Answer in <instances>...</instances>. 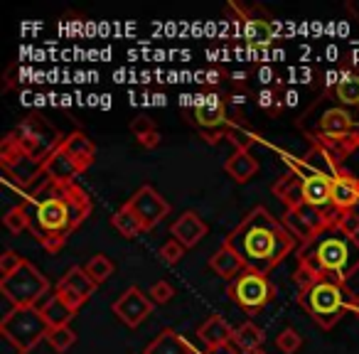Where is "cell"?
I'll use <instances>...</instances> for the list:
<instances>
[{
	"mask_svg": "<svg viewBox=\"0 0 359 354\" xmlns=\"http://www.w3.org/2000/svg\"><path fill=\"white\" fill-rule=\"evenodd\" d=\"M344 11L352 13L354 18H359V0H347V3H344Z\"/></svg>",
	"mask_w": 359,
	"mask_h": 354,
	"instance_id": "ab89813d",
	"label": "cell"
},
{
	"mask_svg": "<svg viewBox=\"0 0 359 354\" xmlns=\"http://www.w3.org/2000/svg\"><path fill=\"white\" fill-rule=\"evenodd\" d=\"M47 293H50V280L30 261H25L15 273L0 278V295L11 300L15 308H37V303Z\"/></svg>",
	"mask_w": 359,
	"mask_h": 354,
	"instance_id": "52a82bcc",
	"label": "cell"
},
{
	"mask_svg": "<svg viewBox=\"0 0 359 354\" xmlns=\"http://www.w3.org/2000/svg\"><path fill=\"white\" fill-rule=\"evenodd\" d=\"M357 185H359V180H357Z\"/></svg>",
	"mask_w": 359,
	"mask_h": 354,
	"instance_id": "7bdbcfd3",
	"label": "cell"
},
{
	"mask_svg": "<svg viewBox=\"0 0 359 354\" xmlns=\"http://www.w3.org/2000/svg\"><path fill=\"white\" fill-rule=\"evenodd\" d=\"M210 268L215 271L219 278L224 280H234L236 275L241 273V271L246 268L244 261H241V256L236 254L234 249H229L226 244H222L219 249L215 251V254L210 256Z\"/></svg>",
	"mask_w": 359,
	"mask_h": 354,
	"instance_id": "603a6c76",
	"label": "cell"
},
{
	"mask_svg": "<svg viewBox=\"0 0 359 354\" xmlns=\"http://www.w3.org/2000/svg\"><path fill=\"white\" fill-rule=\"evenodd\" d=\"M84 271L89 273V278L94 280L96 285H101V283H106L111 275H114V261H111L106 254H96V256H91V259L86 261Z\"/></svg>",
	"mask_w": 359,
	"mask_h": 354,
	"instance_id": "83f0119b",
	"label": "cell"
},
{
	"mask_svg": "<svg viewBox=\"0 0 359 354\" xmlns=\"http://www.w3.org/2000/svg\"><path fill=\"white\" fill-rule=\"evenodd\" d=\"M264 342H266L264 329H261L256 322H251V320H246L244 325H239V327L234 329V337H231V347H234L239 354L259 352V349L264 347Z\"/></svg>",
	"mask_w": 359,
	"mask_h": 354,
	"instance_id": "cb8c5ba5",
	"label": "cell"
},
{
	"mask_svg": "<svg viewBox=\"0 0 359 354\" xmlns=\"http://www.w3.org/2000/svg\"><path fill=\"white\" fill-rule=\"evenodd\" d=\"M126 205L135 212V217L140 219V224H143L145 231H150L153 226H158L160 222L170 215L168 200H165V197L150 185L138 187V192H133V197H128Z\"/></svg>",
	"mask_w": 359,
	"mask_h": 354,
	"instance_id": "8fae6325",
	"label": "cell"
},
{
	"mask_svg": "<svg viewBox=\"0 0 359 354\" xmlns=\"http://www.w3.org/2000/svg\"><path fill=\"white\" fill-rule=\"evenodd\" d=\"M303 177V200L323 212H337L332 207V177L315 172H298Z\"/></svg>",
	"mask_w": 359,
	"mask_h": 354,
	"instance_id": "9a60e30c",
	"label": "cell"
},
{
	"mask_svg": "<svg viewBox=\"0 0 359 354\" xmlns=\"http://www.w3.org/2000/svg\"><path fill=\"white\" fill-rule=\"evenodd\" d=\"M273 195L278 197L285 205V210H295V207L303 205V177L298 172H288L283 175L278 182H273Z\"/></svg>",
	"mask_w": 359,
	"mask_h": 354,
	"instance_id": "d4e9b609",
	"label": "cell"
},
{
	"mask_svg": "<svg viewBox=\"0 0 359 354\" xmlns=\"http://www.w3.org/2000/svg\"><path fill=\"white\" fill-rule=\"evenodd\" d=\"M143 354H197V352L182 334L165 327L153 342H148V347L143 349Z\"/></svg>",
	"mask_w": 359,
	"mask_h": 354,
	"instance_id": "7402d4cb",
	"label": "cell"
},
{
	"mask_svg": "<svg viewBox=\"0 0 359 354\" xmlns=\"http://www.w3.org/2000/svg\"><path fill=\"white\" fill-rule=\"evenodd\" d=\"M42 175H45L47 180L55 182V185H76V177L81 175V170H79V165L67 155V150L60 145V148L42 163Z\"/></svg>",
	"mask_w": 359,
	"mask_h": 354,
	"instance_id": "2e32d148",
	"label": "cell"
},
{
	"mask_svg": "<svg viewBox=\"0 0 359 354\" xmlns=\"http://www.w3.org/2000/svg\"><path fill=\"white\" fill-rule=\"evenodd\" d=\"M254 354H269V352H264V349H259V352H254Z\"/></svg>",
	"mask_w": 359,
	"mask_h": 354,
	"instance_id": "b9f144b4",
	"label": "cell"
},
{
	"mask_svg": "<svg viewBox=\"0 0 359 354\" xmlns=\"http://www.w3.org/2000/svg\"><path fill=\"white\" fill-rule=\"evenodd\" d=\"M96 288H99V285L89 278V273L84 271V266H72V268L67 271L60 280H57L55 293H60L62 298L72 305V308L79 310L81 305L89 303V298L96 293Z\"/></svg>",
	"mask_w": 359,
	"mask_h": 354,
	"instance_id": "4fadbf2b",
	"label": "cell"
},
{
	"mask_svg": "<svg viewBox=\"0 0 359 354\" xmlns=\"http://www.w3.org/2000/svg\"><path fill=\"white\" fill-rule=\"evenodd\" d=\"M40 313H42V318H45L47 327L55 329V327H67V325L76 318V313H79V310L72 308V305L67 303L60 293H55L40 305Z\"/></svg>",
	"mask_w": 359,
	"mask_h": 354,
	"instance_id": "44dd1931",
	"label": "cell"
},
{
	"mask_svg": "<svg viewBox=\"0 0 359 354\" xmlns=\"http://www.w3.org/2000/svg\"><path fill=\"white\" fill-rule=\"evenodd\" d=\"M170 236L175 241L185 246V249H195L202 239L207 236V224L197 212H182L177 219L170 224Z\"/></svg>",
	"mask_w": 359,
	"mask_h": 354,
	"instance_id": "5bb4252c",
	"label": "cell"
},
{
	"mask_svg": "<svg viewBox=\"0 0 359 354\" xmlns=\"http://www.w3.org/2000/svg\"><path fill=\"white\" fill-rule=\"evenodd\" d=\"M153 308H155V303L150 300V295H145L138 285L126 288L123 293L118 295V300L111 305L114 315L126 327H138V325H143L145 320H148V315L153 313Z\"/></svg>",
	"mask_w": 359,
	"mask_h": 354,
	"instance_id": "7c38bea8",
	"label": "cell"
},
{
	"mask_svg": "<svg viewBox=\"0 0 359 354\" xmlns=\"http://www.w3.org/2000/svg\"><path fill=\"white\" fill-rule=\"evenodd\" d=\"M295 256H298V264L310 266L320 278L327 275L339 283H347L359 271V239L342 234L332 226L300 244Z\"/></svg>",
	"mask_w": 359,
	"mask_h": 354,
	"instance_id": "3957f363",
	"label": "cell"
},
{
	"mask_svg": "<svg viewBox=\"0 0 359 354\" xmlns=\"http://www.w3.org/2000/svg\"><path fill=\"white\" fill-rule=\"evenodd\" d=\"M47 327L45 318H42L40 308H15L11 315L0 318V334L18 347L20 354H30L42 339H47Z\"/></svg>",
	"mask_w": 359,
	"mask_h": 354,
	"instance_id": "8992f818",
	"label": "cell"
},
{
	"mask_svg": "<svg viewBox=\"0 0 359 354\" xmlns=\"http://www.w3.org/2000/svg\"><path fill=\"white\" fill-rule=\"evenodd\" d=\"M197 337L205 342L207 349L229 347L231 337H234V327H231L222 315H210V318L197 327Z\"/></svg>",
	"mask_w": 359,
	"mask_h": 354,
	"instance_id": "e0dca14e",
	"label": "cell"
},
{
	"mask_svg": "<svg viewBox=\"0 0 359 354\" xmlns=\"http://www.w3.org/2000/svg\"><path fill=\"white\" fill-rule=\"evenodd\" d=\"M148 295H150V300H153L155 305H165V303H170V300H172L175 288L168 283V280H158V283L150 285Z\"/></svg>",
	"mask_w": 359,
	"mask_h": 354,
	"instance_id": "d590c367",
	"label": "cell"
},
{
	"mask_svg": "<svg viewBox=\"0 0 359 354\" xmlns=\"http://www.w3.org/2000/svg\"><path fill=\"white\" fill-rule=\"evenodd\" d=\"M352 313L359 318V295H357V300H354V308H352Z\"/></svg>",
	"mask_w": 359,
	"mask_h": 354,
	"instance_id": "60d3db41",
	"label": "cell"
},
{
	"mask_svg": "<svg viewBox=\"0 0 359 354\" xmlns=\"http://www.w3.org/2000/svg\"><path fill=\"white\" fill-rule=\"evenodd\" d=\"M62 148H65L67 155H69V158L79 165L81 172H84V170H89L91 163H94L96 145L91 143V138H86V133H81V130H74V133L65 135V140H62Z\"/></svg>",
	"mask_w": 359,
	"mask_h": 354,
	"instance_id": "ffe728a7",
	"label": "cell"
},
{
	"mask_svg": "<svg viewBox=\"0 0 359 354\" xmlns=\"http://www.w3.org/2000/svg\"><path fill=\"white\" fill-rule=\"evenodd\" d=\"M359 177H354L352 172L344 170L342 175H337L332 180V207L337 212L357 210L359 205Z\"/></svg>",
	"mask_w": 359,
	"mask_h": 354,
	"instance_id": "d6986e66",
	"label": "cell"
},
{
	"mask_svg": "<svg viewBox=\"0 0 359 354\" xmlns=\"http://www.w3.org/2000/svg\"><path fill=\"white\" fill-rule=\"evenodd\" d=\"M229 11H236V15L244 20V35L249 40V45L254 47H269L276 40V27H273V18L269 15L264 6H246V3H231Z\"/></svg>",
	"mask_w": 359,
	"mask_h": 354,
	"instance_id": "30bf717a",
	"label": "cell"
},
{
	"mask_svg": "<svg viewBox=\"0 0 359 354\" xmlns=\"http://www.w3.org/2000/svg\"><path fill=\"white\" fill-rule=\"evenodd\" d=\"M22 264H25V259H22L20 254H15L13 249H6V251H3V256H0V278H6V275L15 273Z\"/></svg>",
	"mask_w": 359,
	"mask_h": 354,
	"instance_id": "e575fe53",
	"label": "cell"
},
{
	"mask_svg": "<svg viewBox=\"0 0 359 354\" xmlns=\"http://www.w3.org/2000/svg\"><path fill=\"white\" fill-rule=\"evenodd\" d=\"M226 295H229L231 303L239 305L244 313L256 315L276 298V285L271 283V278L266 273L244 268L234 280H229Z\"/></svg>",
	"mask_w": 359,
	"mask_h": 354,
	"instance_id": "ba28073f",
	"label": "cell"
},
{
	"mask_svg": "<svg viewBox=\"0 0 359 354\" xmlns=\"http://www.w3.org/2000/svg\"><path fill=\"white\" fill-rule=\"evenodd\" d=\"M354 300H357V295L347 288V283H339L327 275L320 278L313 288L298 293L300 308L323 329H332L354 308Z\"/></svg>",
	"mask_w": 359,
	"mask_h": 354,
	"instance_id": "277c9868",
	"label": "cell"
},
{
	"mask_svg": "<svg viewBox=\"0 0 359 354\" xmlns=\"http://www.w3.org/2000/svg\"><path fill=\"white\" fill-rule=\"evenodd\" d=\"M332 94L342 106H354V109H359V74L357 72H342L339 79L334 81Z\"/></svg>",
	"mask_w": 359,
	"mask_h": 354,
	"instance_id": "484cf974",
	"label": "cell"
},
{
	"mask_svg": "<svg viewBox=\"0 0 359 354\" xmlns=\"http://www.w3.org/2000/svg\"><path fill=\"white\" fill-rule=\"evenodd\" d=\"M160 130H153V133H148V135H143V138H138V145L140 148H145V150H153V148H158L160 145Z\"/></svg>",
	"mask_w": 359,
	"mask_h": 354,
	"instance_id": "74e56055",
	"label": "cell"
},
{
	"mask_svg": "<svg viewBox=\"0 0 359 354\" xmlns=\"http://www.w3.org/2000/svg\"><path fill=\"white\" fill-rule=\"evenodd\" d=\"M111 226L118 229V234L126 236V239H135V236L145 231L143 224H140V219L135 217V212L130 210L128 205H123L114 217H111Z\"/></svg>",
	"mask_w": 359,
	"mask_h": 354,
	"instance_id": "4316f807",
	"label": "cell"
},
{
	"mask_svg": "<svg viewBox=\"0 0 359 354\" xmlns=\"http://www.w3.org/2000/svg\"><path fill=\"white\" fill-rule=\"evenodd\" d=\"M30 234L50 254H60L91 215V197L76 185H55L42 175L25 197Z\"/></svg>",
	"mask_w": 359,
	"mask_h": 354,
	"instance_id": "6da1fadb",
	"label": "cell"
},
{
	"mask_svg": "<svg viewBox=\"0 0 359 354\" xmlns=\"http://www.w3.org/2000/svg\"><path fill=\"white\" fill-rule=\"evenodd\" d=\"M8 135L20 145L22 153L30 155L37 163H45V160L60 148L62 140H65V135H62L45 116H37V114L22 118Z\"/></svg>",
	"mask_w": 359,
	"mask_h": 354,
	"instance_id": "5b68a950",
	"label": "cell"
},
{
	"mask_svg": "<svg viewBox=\"0 0 359 354\" xmlns=\"http://www.w3.org/2000/svg\"><path fill=\"white\" fill-rule=\"evenodd\" d=\"M224 244L241 256L246 268L266 275L295 249V239L283 222H278L261 205L254 207L244 222L229 231V236H224Z\"/></svg>",
	"mask_w": 359,
	"mask_h": 354,
	"instance_id": "7a4b0ae2",
	"label": "cell"
},
{
	"mask_svg": "<svg viewBox=\"0 0 359 354\" xmlns=\"http://www.w3.org/2000/svg\"><path fill=\"white\" fill-rule=\"evenodd\" d=\"M185 246L180 244V241H175V239H168L163 246H160V259L165 261L168 266H177L180 264V259L185 256Z\"/></svg>",
	"mask_w": 359,
	"mask_h": 354,
	"instance_id": "836d02e7",
	"label": "cell"
},
{
	"mask_svg": "<svg viewBox=\"0 0 359 354\" xmlns=\"http://www.w3.org/2000/svg\"><path fill=\"white\" fill-rule=\"evenodd\" d=\"M224 172L229 175L231 180L239 182V185H246L251 177H256L259 172V160L251 153L249 148H236L229 158L224 160Z\"/></svg>",
	"mask_w": 359,
	"mask_h": 354,
	"instance_id": "ac0fdd59",
	"label": "cell"
},
{
	"mask_svg": "<svg viewBox=\"0 0 359 354\" xmlns=\"http://www.w3.org/2000/svg\"><path fill=\"white\" fill-rule=\"evenodd\" d=\"M153 130H158V128H155V123L148 118V116H135V118L130 121V133L135 135V140L143 138V135H148V133H153Z\"/></svg>",
	"mask_w": 359,
	"mask_h": 354,
	"instance_id": "8d00e7d4",
	"label": "cell"
},
{
	"mask_svg": "<svg viewBox=\"0 0 359 354\" xmlns=\"http://www.w3.org/2000/svg\"><path fill=\"white\" fill-rule=\"evenodd\" d=\"M334 229H339L347 236H357L359 234V210H347L339 212L337 222H334Z\"/></svg>",
	"mask_w": 359,
	"mask_h": 354,
	"instance_id": "d6a6232c",
	"label": "cell"
},
{
	"mask_svg": "<svg viewBox=\"0 0 359 354\" xmlns=\"http://www.w3.org/2000/svg\"><path fill=\"white\" fill-rule=\"evenodd\" d=\"M3 224H6V229L11 231V234H20V231H30V217H27V207L25 202L18 207H13V210L6 212V217H3Z\"/></svg>",
	"mask_w": 359,
	"mask_h": 354,
	"instance_id": "4dcf8cb0",
	"label": "cell"
},
{
	"mask_svg": "<svg viewBox=\"0 0 359 354\" xmlns=\"http://www.w3.org/2000/svg\"><path fill=\"white\" fill-rule=\"evenodd\" d=\"M74 342H76V332L69 325H67V327H55L47 332V344L60 354L69 352V349L74 347Z\"/></svg>",
	"mask_w": 359,
	"mask_h": 354,
	"instance_id": "f546056e",
	"label": "cell"
},
{
	"mask_svg": "<svg viewBox=\"0 0 359 354\" xmlns=\"http://www.w3.org/2000/svg\"><path fill=\"white\" fill-rule=\"evenodd\" d=\"M276 347L283 354H295L303 347V337H300V332L295 327H283L278 337H276Z\"/></svg>",
	"mask_w": 359,
	"mask_h": 354,
	"instance_id": "1f68e13d",
	"label": "cell"
},
{
	"mask_svg": "<svg viewBox=\"0 0 359 354\" xmlns=\"http://www.w3.org/2000/svg\"><path fill=\"white\" fill-rule=\"evenodd\" d=\"M197 354H239V352H236V349H234V347H231V344H229V347H219V349H207V352H197Z\"/></svg>",
	"mask_w": 359,
	"mask_h": 354,
	"instance_id": "f35d334b",
	"label": "cell"
},
{
	"mask_svg": "<svg viewBox=\"0 0 359 354\" xmlns=\"http://www.w3.org/2000/svg\"><path fill=\"white\" fill-rule=\"evenodd\" d=\"M280 222H283V226L290 231V236H293L295 241H300V244H305V241H310L315 236L313 229L308 226V222H305L295 210H285V215Z\"/></svg>",
	"mask_w": 359,
	"mask_h": 354,
	"instance_id": "f1b7e54d",
	"label": "cell"
},
{
	"mask_svg": "<svg viewBox=\"0 0 359 354\" xmlns=\"http://www.w3.org/2000/svg\"><path fill=\"white\" fill-rule=\"evenodd\" d=\"M195 125L200 128V133L205 135L207 143H219L222 138H229V133L234 128H239V123L229 118L226 106L219 96H200V101L195 104Z\"/></svg>",
	"mask_w": 359,
	"mask_h": 354,
	"instance_id": "9c48e42d",
	"label": "cell"
}]
</instances>
